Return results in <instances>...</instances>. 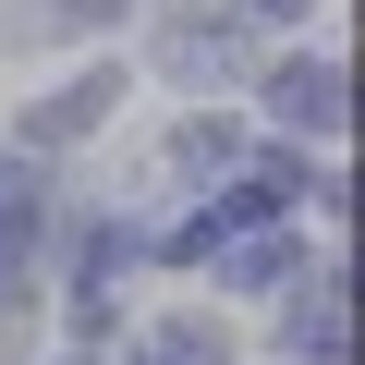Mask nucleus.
I'll list each match as a JSON object with an SVG mask.
<instances>
[{"label": "nucleus", "instance_id": "nucleus-1", "mask_svg": "<svg viewBox=\"0 0 365 365\" xmlns=\"http://www.w3.org/2000/svg\"><path fill=\"white\" fill-rule=\"evenodd\" d=\"M341 49H292V61H268V122H292V134H341Z\"/></svg>", "mask_w": 365, "mask_h": 365}, {"label": "nucleus", "instance_id": "nucleus-2", "mask_svg": "<svg viewBox=\"0 0 365 365\" xmlns=\"http://www.w3.org/2000/svg\"><path fill=\"white\" fill-rule=\"evenodd\" d=\"M110 110H122V61H86V73H61V86L25 110V146H86Z\"/></svg>", "mask_w": 365, "mask_h": 365}, {"label": "nucleus", "instance_id": "nucleus-3", "mask_svg": "<svg viewBox=\"0 0 365 365\" xmlns=\"http://www.w3.org/2000/svg\"><path fill=\"white\" fill-rule=\"evenodd\" d=\"M158 158H170V182H207V195H220V182H232V170H244V158H256V134H244V122H232V110H182V122H170V146H158Z\"/></svg>", "mask_w": 365, "mask_h": 365}, {"label": "nucleus", "instance_id": "nucleus-4", "mask_svg": "<svg viewBox=\"0 0 365 365\" xmlns=\"http://www.w3.org/2000/svg\"><path fill=\"white\" fill-rule=\"evenodd\" d=\"M232 61H244V13H182V25L158 37V73H170V86H220Z\"/></svg>", "mask_w": 365, "mask_h": 365}, {"label": "nucleus", "instance_id": "nucleus-5", "mask_svg": "<svg viewBox=\"0 0 365 365\" xmlns=\"http://www.w3.org/2000/svg\"><path fill=\"white\" fill-rule=\"evenodd\" d=\"M37 232H49V195H37V182H0V280H25Z\"/></svg>", "mask_w": 365, "mask_h": 365}, {"label": "nucleus", "instance_id": "nucleus-6", "mask_svg": "<svg viewBox=\"0 0 365 365\" xmlns=\"http://www.w3.org/2000/svg\"><path fill=\"white\" fill-rule=\"evenodd\" d=\"M122 13H134V0H37L13 37H98V25H122Z\"/></svg>", "mask_w": 365, "mask_h": 365}, {"label": "nucleus", "instance_id": "nucleus-7", "mask_svg": "<svg viewBox=\"0 0 365 365\" xmlns=\"http://www.w3.org/2000/svg\"><path fill=\"white\" fill-rule=\"evenodd\" d=\"M232 280H244V292H280V280H292V232H244V244H232Z\"/></svg>", "mask_w": 365, "mask_h": 365}, {"label": "nucleus", "instance_id": "nucleus-8", "mask_svg": "<svg viewBox=\"0 0 365 365\" xmlns=\"http://www.w3.org/2000/svg\"><path fill=\"white\" fill-rule=\"evenodd\" d=\"M256 13H292V0H244V25H256Z\"/></svg>", "mask_w": 365, "mask_h": 365}]
</instances>
